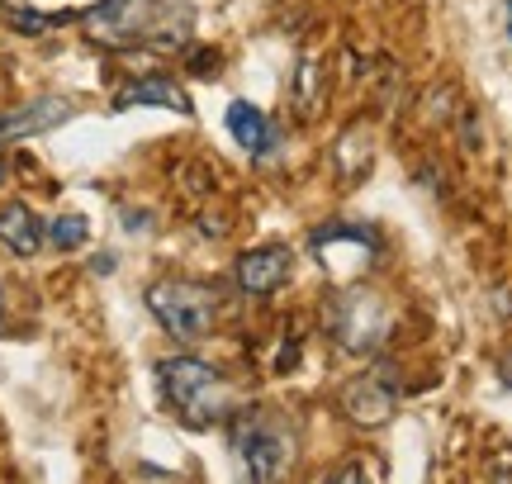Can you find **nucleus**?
Here are the masks:
<instances>
[{"label":"nucleus","mask_w":512,"mask_h":484,"mask_svg":"<svg viewBox=\"0 0 512 484\" xmlns=\"http://www.w3.org/2000/svg\"><path fill=\"white\" fill-rule=\"evenodd\" d=\"M157 385L171 399V409L181 413L190 428H209L228 413V385L214 366H204L200 356H166L157 361Z\"/></svg>","instance_id":"1"},{"label":"nucleus","mask_w":512,"mask_h":484,"mask_svg":"<svg viewBox=\"0 0 512 484\" xmlns=\"http://www.w3.org/2000/svg\"><path fill=\"white\" fill-rule=\"evenodd\" d=\"M233 451L247 470V484H280L294 461V432L271 409H242L233 423Z\"/></svg>","instance_id":"2"},{"label":"nucleus","mask_w":512,"mask_h":484,"mask_svg":"<svg viewBox=\"0 0 512 484\" xmlns=\"http://www.w3.org/2000/svg\"><path fill=\"white\" fill-rule=\"evenodd\" d=\"M147 309L157 314L166 333L176 342H204L214 333V314H219V295L195 280H162L147 290Z\"/></svg>","instance_id":"3"},{"label":"nucleus","mask_w":512,"mask_h":484,"mask_svg":"<svg viewBox=\"0 0 512 484\" xmlns=\"http://www.w3.org/2000/svg\"><path fill=\"white\" fill-rule=\"evenodd\" d=\"M157 15H162V0H100L81 15V24L105 48H138V43H162Z\"/></svg>","instance_id":"4"},{"label":"nucleus","mask_w":512,"mask_h":484,"mask_svg":"<svg viewBox=\"0 0 512 484\" xmlns=\"http://www.w3.org/2000/svg\"><path fill=\"white\" fill-rule=\"evenodd\" d=\"M380 328H384V314L380 304L370 295H347L342 309H337V337L347 352H375L380 347Z\"/></svg>","instance_id":"5"},{"label":"nucleus","mask_w":512,"mask_h":484,"mask_svg":"<svg viewBox=\"0 0 512 484\" xmlns=\"http://www.w3.org/2000/svg\"><path fill=\"white\" fill-rule=\"evenodd\" d=\"M342 409L361 428H384L394 418V390L384 385L380 375H361V380H351L342 390Z\"/></svg>","instance_id":"6"},{"label":"nucleus","mask_w":512,"mask_h":484,"mask_svg":"<svg viewBox=\"0 0 512 484\" xmlns=\"http://www.w3.org/2000/svg\"><path fill=\"white\" fill-rule=\"evenodd\" d=\"M76 114L72 100H29V105H19V110L0 114V143H10V138H34V133H48L57 124H67Z\"/></svg>","instance_id":"7"},{"label":"nucleus","mask_w":512,"mask_h":484,"mask_svg":"<svg viewBox=\"0 0 512 484\" xmlns=\"http://www.w3.org/2000/svg\"><path fill=\"white\" fill-rule=\"evenodd\" d=\"M290 276V252L285 247H256L238 257V285L247 295H271L275 285H285Z\"/></svg>","instance_id":"8"},{"label":"nucleus","mask_w":512,"mask_h":484,"mask_svg":"<svg viewBox=\"0 0 512 484\" xmlns=\"http://www.w3.org/2000/svg\"><path fill=\"white\" fill-rule=\"evenodd\" d=\"M133 105H152V110H176V114H190V95L171 81V76H143V81H133L124 91L114 95V110H133Z\"/></svg>","instance_id":"9"},{"label":"nucleus","mask_w":512,"mask_h":484,"mask_svg":"<svg viewBox=\"0 0 512 484\" xmlns=\"http://www.w3.org/2000/svg\"><path fill=\"white\" fill-rule=\"evenodd\" d=\"M0 242H5L15 257H38V247H43V224L34 219V209L29 205L0 209Z\"/></svg>","instance_id":"10"},{"label":"nucleus","mask_w":512,"mask_h":484,"mask_svg":"<svg viewBox=\"0 0 512 484\" xmlns=\"http://www.w3.org/2000/svg\"><path fill=\"white\" fill-rule=\"evenodd\" d=\"M228 133H233V138H238V143L252 152V157L271 152V143H275V133H271V124H266V114L256 110V105H247V100H233V105H228Z\"/></svg>","instance_id":"11"},{"label":"nucleus","mask_w":512,"mask_h":484,"mask_svg":"<svg viewBox=\"0 0 512 484\" xmlns=\"http://www.w3.org/2000/svg\"><path fill=\"white\" fill-rule=\"evenodd\" d=\"M0 19L15 29V34H48V29H57L62 19H72V15H43V10H29V5H0Z\"/></svg>","instance_id":"12"},{"label":"nucleus","mask_w":512,"mask_h":484,"mask_svg":"<svg viewBox=\"0 0 512 484\" xmlns=\"http://www.w3.org/2000/svg\"><path fill=\"white\" fill-rule=\"evenodd\" d=\"M86 238H91V224L81 214H62V219L48 224V242L57 252H76V247H86Z\"/></svg>","instance_id":"13"},{"label":"nucleus","mask_w":512,"mask_h":484,"mask_svg":"<svg viewBox=\"0 0 512 484\" xmlns=\"http://www.w3.org/2000/svg\"><path fill=\"white\" fill-rule=\"evenodd\" d=\"M328 484H370V470L366 466H342L337 475H328Z\"/></svg>","instance_id":"14"},{"label":"nucleus","mask_w":512,"mask_h":484,"mask_svg":"<svg viewBox=\"0 0 512 484\" xmlns=\"http://www.w3.org/2000/svg\"><path fill=\"white\" fill-rule=\"evenodd\" d=\"M190 62H195V67H190L195 76H214V72H219V53H195Z\"/></svg>","instance_id":"15"},{"label":"nucleus","mask_w":512,"mask_h":484,"mask_svg":"<svg viewBox=\"0 0 512 484\" xmlns=\"http://www.w3.org/2000/svg\"><path fill=\"white\" fill-rule=\"evenodd\" d=\"M95 271H100V276H110V271H114V257H110V252H100V257H95Z\"/></svg>","instance_id":"16"},{"label":"nucleus","mask_w":512,"mask_h":484,"mask_svg":"<svg viewBox=\"0 0 512 484\" xmlns=\"http://www.w3.org/2000/svg\"><path fill=\"white\" fill-rule=\"evenodd\" d=\"M124 228H128V233H138V228H147V214H128Z\"/></svg>","instance_id":"17"},{"label":"nucleus","mask_w":512,"mask_h":484,"mask_svg":"<svg viewBox=\"0 0 512 484\" xmlns=\"http://www.w3.org/2000/svg\"><path fill=\"white\" fill-rule=\"evenodd\" d=\"M508 19H512V0H508Z\"/></svg>","instance_id":"18"},{"label":"nucleus","mask_w":512,"mask_h":484,"mask_svg":"<svg viewBox=\"0 0 512 484\" xmlns=\"http://www.w3.org/2000/svg\"><path fill=\"white\" fill-rule=\"evenodd\" d=\"M0 176H5V162H0Z\"/></svg>","instance_id":"19"}]
</instances>
